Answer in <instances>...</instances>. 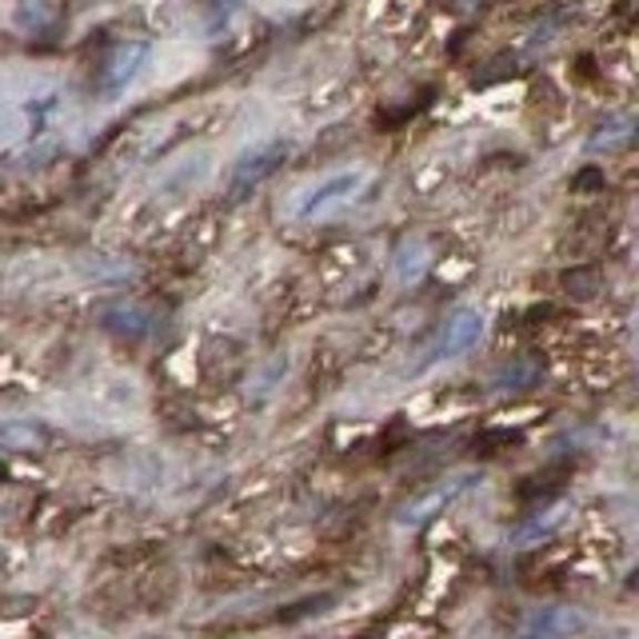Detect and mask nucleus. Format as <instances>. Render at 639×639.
<instances>
[{"mask_svg":"<svg viewBox=\"0 0 639 639\" xmlns=\"http://www.w3.org/2000/svg\"><path fill=\"white\" fill-rule=\"evenodd\" d=\"M479 479H484V471H476V468L452 471V476L436 479V484H428L424 491H416V496L396 511V524L399 528H428L432 519H439L448 508H456L459 499L468 496Z\"/></svg>","mask_w":639,"mask_h":639,"instance_id":"obj_1","label":"nucleus"},{"mask_svg":"<svg viewBox=\"0 0 639 639\" xmlns=\"http://www.w3.org/2000/svg\"><path fill=\"white\" fill-rule=\"evenodd\" d=\"M479 336H484V316H479L476 308H456L436 328V336H432V344L424 348V356H419V364L412 372H428V368H439V364H452V359L468 356L479 344Z\"/></svg>","mask_w":639,"mask_h":639,"instance_id":"obj_2","label":"nucleus"},{"mask_svg":"<svg viewBox=\"0 0 639 639\" xmlns=\"http://www.w3.org/2000/svg\"><path fill=\"white\" fill-rule=\"evenodd\" d=\"M588 611L579 604H544V608L528 611L519 619V628L511 639H576L588 631Z\"/></svg>","mask_w":639,"mask_h":639,"instance_id":"obj_3","label":"nucleus"},{"mask_svg":"<svg viewBox=\"0 0 639 639\" xmlns=\"http://www.w3.org/2000/svg\"><path fill=\"white\" fill-rule=\"evenodd\" d=\"M359 184H364V169H348V172H336V176H328V180H320L316 189H308L300 196L296 216L316 220V216H324V212L339 209V204H348V200L359 192Z\"/></svg>","mask_w":639,"mask_h":639,"instance_id":"obj_4","label":"nucleus"},{"mask_svg":"<svg viewBox=\"0 0 639 639\" xmlns=\"http://www.w3.org/2000/svg\"><path fill=\"white\" fill-rule=\"evenodd\" d=\"M284 152H288V144H284V140H272V144H260V149L244 152V156H240L236 164H232V172H229V192H232V196L248 192L252 184H260L268 172H276L280 160H284Z\"/></svg>","mask_w":639,"mask_h":639,"instance_id":"obj_5","label":"nucleus"},{"mask_svg":"<svg viewBox=\"0 0 639 639\" xmlns=\"http://www.w3.org/2000/svg\"><path fill=\"white\" fill-rule=\"evenodd\" d=\"M149 64V44L144 40H132V44H120L116 52L104 64V80H100V92L112 97V92H124L132 80L140 77V69Z\"/></svg>","mask_w":639,"mask_h":639,"instance_id":"obj_6","label":"nucleus"},{"mask_svg":"<svg viewBox=\"0 0 639 639\" xmlns=\"http://www.w3.org/2000/svg\"><path fill=\"white\" fill-rule=\"evenodd\" d=\"M568 516H571V504H556V508H548V511H536V516L524 519V524L511 531V544H539L544 536L564 528V519Z\"/></svg>","mask_w":639,"mask_h":639,"instance_id":"obj_7","label":"nucleus"},{"mask_svg":"<svg viewBox=\"0 0 639 639\" xmlns=\"http://www.w3.org/2000/svg\"><path fill=\"white\" fill-rule=\"evenodd\" d=\"M636 132H639V120L611 116L588 136V152H616V149H623V144H631V140H636Z\"/></svg>","mask_w":639,"mask_h":639,"instance_id":"obj_8","label":"nucleus"},{"mask_svg":"<svg viewBox=\"0 0 639 639\" xmlns=\"http://www.w3.org/2000/svg\"><path fill=\"white\" fill-rule=\"evenodd\" d=\"M424 268H428V244L408 236L396 248V276L404 280V284H416V280L424 276Z\"/></svg>","mask_w":639,"mask_h":639,"instance_id":"obj_9","label":"nucleus"},{"mask_svg":"<svg viewBox=\"0 0 639 639\" xmlns=\"http://www.w3.org/2000/svg\"><path fill=\"white\" fill-rule=\"evenodd\" d=\"M539 379V368L531 364V359H511V364H504V368L496 372V388L499 392H519V388H531Z\"/></svg>","mask_w":639,"mask_h":639,"instance_id":"obj_10","label":"nucleus"},{"mask_svg":"<svg viewBox=\"0 0 639 639\" xmlns=\"http://www.w3.org/2000/svg\"><path fill=\"white\" fill-rule=\"evenodd\" d=\"M636 328H639V316H636Z\"/></svg>","mask_w":639,"mask_h":639,"instance_id":"obj_11","label":"nucleus"}]
</instances>
